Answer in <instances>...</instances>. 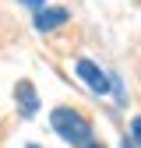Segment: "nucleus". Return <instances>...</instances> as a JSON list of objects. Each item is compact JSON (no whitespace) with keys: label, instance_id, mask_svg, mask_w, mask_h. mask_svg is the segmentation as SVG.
<instances>
[{"label":"nucleus","instance_id":"obj_3","mask_svg":"<svg viewBox=\"0 0 141 148\" xmlns=\"http://www.w3.org/2000/svg\"><path fill=\"white\" fill-rule=\"evenodd\" d=\"M67 18L70 14L64 7H39V11H35V28H39V32H53V28H60Z\"/></svg>","mask_w":141,"mask_h":148},{"label":"nucleus","instance_id":"obj_1","mask_svg":"<svg viewBox=\"0 0 141 148\" xmlns=\"http://www.w3.org/2000/svg\"><path fill=\"white\" fill-rule=\"evenodd\" d=\"M49 123H53V131H57L67 145H78V148L92 145V123H88L81 113H74V109H67V106L53 109V113H49Z\"/></svg>","mask_w":141,"mask_h":148},{"label":"nucleus","instance_id":"obj_4","mask_svg":"<svg viewBox=\"0 0 141 148\" xmlns=\"http://www.w3.org/2000/svg\"><path fill=\"white\" fill-rule=\"evenodd\" d=\"M14 95H18V109H21V116H35V109H39V95H35V88H32L28 81H18Z\"/></svg>","mask_w":141,"mask_h":148},{"label":"nucleus","instance_id":"obj_6","mask_svg":"<svg viewBox=\"0 0 141 148\" xmlns=\"http://www.w3.org/2000/svg\"><path fill=\"white\" fill-rule=\"evenodd\" d=\"M21 4H28V7H35V11H39V7L46 4V0H21Z\"/></svg>","mask_w":141,"mask_h":148},{"label":"nucleus","instance_id":"obj_8","mask_svg":"<svg viewBox=\"0 0 141 148\" xmlns=\"http://www.w3.org/2000/svg\"><path fill=\"white\" fill-rule=\"evenodd\" d=\"M28 148H39V145H28Z\"/></svg>","mask_w":141,"mask_h":148},{"label":"nucleus","instance_id":"obj_7","mask_svg":"<svg viewBox=\"0 0 141 148\" xmlns=\"http://www.w3.org/2000/svg\"><path fill=\"white\" fill-rule=\"evenodd\" d=\"M85 148H99V145H85Z\"/></svg>","mask_w":141,"mask_h":148},{"label":"nucleus","instance_id":"obj_5","mask_svg":"<svg viewBox=\"0 0 141 148\" xmlns=\"http://www.w3.org/2000/svg\"><path fill=\"white\" fill-rule=\"evenodd\" d=\"M131 134H134V148H141V116H134V123H131Z\"/></svg>","mask_w":141,"mask_h":148},{"label":"nucleus","instance_id":"obj_2","mask_svg":"<svg viewBox=\"0 0 141 148\" xmlns=\"http://www.w3.org/2000/svg\"><path fill=\"white\" fill-rule=\"evenodd\" d=\"M74 71H78V78L88 85V88H92L95 92V95H106V92H110L113 88V78H110V74H106L99 64H92V60H88V57H81L78 64H74Z\"/></svg>","mask_w":141,"mask_h":148}]
</instances>
